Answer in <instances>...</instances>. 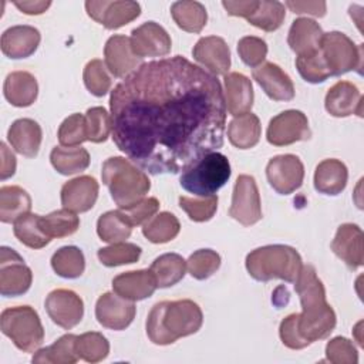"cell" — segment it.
Here are the masks:
<instances>
[{
    "instance_id": "cell-27",
    "label": "cell",
    "mask_w": 364,
    "mask_h": 364,
    "mask_svg": "<svg viewBox=\"0 0 364 364\" xmlns=\"http://www.w3.org/2000/svg\"><path fill=\"white\" fill-rule=\"evenodd\" d=\"M9 144L23 156L34 158L38 154L43 132L41 127L30 118L16 119L7 132Z\"/></svg>"
},
{
    "instance_id": "cell-24",
    "label": "cell",
    "mask_w": 364,
    "mask_h": 364,
    "mask_svg": "<svg viewBox=\"0 0 364 364\" xmlns=\"http://www.w3.org/2000/svg\"><path fill=\"white\" fill-rule=\"evenodd\" d=\"M40 31L31 26H13L1 34L0 47L6 57L13 60L33 55L40 44Z\"/></svg>"
},
{
    "instance_id": "cell-29",
    "label": "cell",
    "mask_w": 364,
    "mask_h": 364,
    "mask_svg": "<svg viewBox=\"0 0 364 364\" xmlns=\"http://www.w3.org/2000/svg\"><path fill=\"white\" fill-rule=\"evenodd\" d=\"M347 166L338 159H324L314 171V188L323 195L336 196L341 193L347 185Z\"/></svg>"
},
{
    "instance_id": "cell-18",
    "label": "cell",
    "mask_w": 364,
    "mask_h": 364,
    "mask_svg": "<svg viewBox=\"0 0 364 364\" xmlns=\"http://www.w3.org/2000/svg\"><path fill=\"white\" fill-rule=\"evenodd\" d=\"M193 58L212 75H226L230 67V51L222 37L208 36L198 40L192 50Z\"/></svg>"
},
{
    "instance_id": "cell-14",
    "label": "cell",
    "mask_w": 364,
    "mask_h": 364,
    "mask_svg": "<svg viewBox=\"0 0 364 364\" xmlns=\"http://www.w3.org/2000/svg\"><path fill=\"white\" fill-rule=\"evenodd\" d=\"M46 310L57 326L70 330L75 327L84 314V303L81 297L68 289H55L46 299Z\"/></svg>"
},
{
    "instance_id": "cell-32",
    "label": "cell",
    "mask_w": 364,
    "mask_h": 364,
    "mask_svg": "<svg viewBox=\"0 0 364 364\" xmlns=\"http://www.w3.org/2000/svg\"><path fill=\"white\" fill-rule=\"evenodd\" d=\"M149 270L155 276L156 286L159 289H166L183 279L186 262L178 253H165L152 262Z\"/></svg>"
},
{
    "instance_id": "cell-55",
    "label": "cell",
    "mask_w": 364,
    "mask_h": 364,
    "mask_svg": "<svg viewBox=\"0 0 364 364\" xmlns=\"http://www.w3.org/2000/svg\"><path fill=\"white\" fill-rule=\"evenodd\" d=\"M286 6L296 14H311L323 17L326 14V1H286Z\"/></svg>"
},
{
    "instance_id": "cell-42",
    "label": "cell",
    "mask_w": 364,
    "mask_h": 364,
    "mask_svg": "<svg viewBox=\"0 0 364 364\" xmlns=\"http://www.w3.org/2000/svg\"><path fill=\"white\" fill-rule=\"evenodd\" d=\"M75 348L81 360L87 363H100L108 355L109 343L101 333L88 331L77 336Z\"/></svg>"
},
{
    "instance_id": "cell-5",
    "label": "cell",
    "mask_w": 364,
    "mask_h": 364,
    "mask_svg": "<svg viewBox=\"0 0 364 364\" xmlns=\"http://www.w3.org/2000/svg\"><path fill=\"white\" fill-rule=\"evenodd\" d=\"M301 266L299 252L286 245L262 246L246 256V269L249 274L259 282L280 279L287 283H294Z\"/></svg>"
},
{
    "instance_id": "cell-48",
    "label": "cell",
    "mask_w": 364,
    "mask_h": 364,
    "mask_svg": "<svg viewBox=\"0 0 364 364\" xmlns=\"http://www.w3.org/2000/svg\"><path fill=\"white\" fill-rule=\"evenodd\" d=\"M296 68L301 78L311 84L324 82L330 75L327 65L323 60L320 50L311 55H303L296 58Z\"/></svg>"
},
{
    "instance_id": "cell-46",
    "label": "cell",
    "mask_w": 364,
    "mask_h": 364,
    "mask_svg": "<svg viewBox=\"0 0 364 364\" xmlns=\"http://www.w3.org/2000/svg\"><path fill=\"white\" fill-rule=\"evenodd\" d=\"M107 65L101 60L95 58L87 63L82 78L87 90L95 95V97H102L105 95L109 88H111V78L107 73Z\"/></svg>"
},
{
    "instance_id": "cell-13",
    "label": "cell",
    "mask_w": 364,
    "mask_h": 364,
    "mask_svg": "<svg viewBox=\"0 0 364 364\" xmlns=\"http://www.w3.org/2000/svg\"><path fill=\"white\" fill-rule=\"evenodd\" d=\"M87 14L104 26L108 30H117L131 21H134L141 14V6L136 1H85Z\"/></svg>"
},
{
    "instance_id": "cell-21",
    "label": "cell",
    "mask_w": 364,
    "mask_h": 364,
    "mask_svg": "<svg viewBox=\"0 0 364 364\" xmlns=\"http://www.w3.org/2000/svg\"><path fill=\"white\" fill-rule=\"evenodd\" d=\"M324 107L333 117H363V95L353 82L338 81L327 91Z\"/></svg>"
},
{
    "instance_id": "cell-17",
    "label": "cell",
    "mask_w": 364,
    "mask_h": 364,
    "mask_svg": "<svg viewBox=\"0 0 364 364\" xmlns=\"http://www.w3.org/2000/svg\"><path fill=\"white\" fill-rule=\"evenodd\" d=\"M104 58L108 71L117 78L128 77L141 65V58L134 54L129 37L122 34H115L107 40Z\"/></svg>"
},
{
    "instance_id": "cell-51",
    "label": "cell",
    "mask_w": 364,
    "mask_h": 364,
    "mask_svg": "<svg viewBox=\"0 0 364 364\" xmlns=\"http://www.w3.org/2000/svg\"><path fill=\"white\" fill-rule=\"evenodd\" d=\"M326 357L334 364H355L358 353L354 344L346 337H334L326 346Z\"/></svg>"
},
{
    "instance_id": "cell-28",
    "label": "cell",
    "mask_w": 364,
    "mask_h": 364,
    "mask_svg": "<svg viewBox=\"0 0 364 364\" xmlns=\"http://www.w3.org/2000/svg\"><path fill=\"white\" fill-rule=\"evenodd\" d=\"M6 100L14 107H30L38 94V84L33 74L27 71L10 73L3 85Z\"/></svg>"
},
{
    "instance_id": "cell-50",
    "label": "cell",
    "mask_w": 364,
    "mask_h": 364,
    "mask_svg": "<svg viewBox=\"0 0 364 364\" xmlns=\"http://www.w3.org/2000/svg\"><path fill=\"white\" fill-rule=\"evenodd\" d=\"M237 53L240 60L252 67L256 68L260 64H263L266 55H267V46L266 43L255 36H246L242 37L237 43Z\"/></svg>"
},
{
    "instance_id": "cell-57",
    "label": "cell",
    "mask_w": 364,
    "mask_h": 364,
    "mask_svg": "<svg viewBox=\"0 0 364 364\" xmlns=\"http://www.w3.org/2000/svg\"><path fill=\"white\" fill-rule=\"evenodd\" d=\"M14 6L23 11L24 14H30V16H34V14H43L50 6H51V1H44V0H27V1H14Z\"/></svg>"
},
{
    "instance_id": "cell-22",
    "label": "cell",
    "mask_w": 364,
    "mask_h": 364,
    "mask_svg": "<svg viewBox=\"0 0 364 364\" xmlns=\"http://www.w3.org/2000/svg\"><path fill=\"white\" fill-rule=\"evenodd\" d=\"M363 230L353 223H344L337 229L331 242V250L350 269H358L364 262L363 250Z\"/></svg>"
},
{
    "instance_id": "cell-40",
    "label": "cell",
    "mask_w": 364,
    "mask_h": 364,
    "mask_svg": "<svg viewBox=\"0 0 364 364\" xmlns=\"http://www.w3.org/2000/svg\"><path fill=\"white\" fill-rule=\"evenodd\" d=\"M40 223L44 233L50 239L65 237L77 232V229L80 228V218L77 216L75 212L63 208L46 216H41Z\"/></svg>"
},
{
    "instance_id": "cell-26",
    "label": "cell",
    "mask_w": 364,
    "mask_h": 364,
    "mask_svg": "<svg viewBox=\"0 0 364 364\" xmlns=\"http://www.w3.org/2000/svg\"><path fill=\"white\" fill-rule=\"evenodd\" d=\"M323 34L324 33L318 23L307 17H300L291 23L287 43L290 48L297 54V57L311 55L320 50Z\"/></svg>"
},
{
    "instance_id": "cell-8",
    "label": "cell",
    "mask_w": 364,
    "mask_h": 364,
    "mask_svg": "<svg viewBox=\"0 0 364 364\" xmlns=\"http://www.w3.org/2000/svg\"><path fill=\"white\" fill-rule=\"evenodd\" d=\"M320 53L330 75H343L351 70L361 73L363 44H354L344 33H324L320 41Z\"/></svg>"
},
{
    "instance_id": "cell-25",
    "label": "cell",
    "mask_w": 364,
    "mask_h": 364,
    "mask_svg": "<svg viewBox=\"0 0 364 364\" xmlns=\"http://www.w3.org/2000/svg\"><path fill=\"white\" fill-rule=\"evenodd\" d=\"M225 81V104L229 114L233 117L250 112L253 105L252 81L240 73H228Z\"/></svg>"
},
{
    "instance_id": "cell-43",
    "label": "cell",
    "mask_w": 364,
    "mask_h": 364,
    "mask_svg": "<svg viewBox=\"0 0 364 364\" xmlns=\"http://www.w3.org/2000/svg\"><path fill=\"white\" fill-rule=\"evenodd\" d=\"M100 262L107 267H115L121 264H131L138 262L141 256V247L135 243L118 242L111 246L98 249L97 253Z\"/></svg>"
},
{
    "instance_id": "cell-30",
    "label": "cell",
    "mask_w": 364,
    "mask_h": 364,
    "mask_svg": "<svg viewBox=\"0 0 364 364\" xmlns=\"http://www.w3.org/2000/svg\"><path fill=\"white\" fill-rule=\"evenodd\" d=\"M260 134V121L252 112L235 117L228 127V138L230 144L239 149L253 148L259 142Z\"/></svg>"
},
{
    "instance_id": "cell-20",
    "label": "cell",
    "mask_w": 364,
    "mask_h": 364,
    "mask_svg": "<svg viewBox=\"0 0 364 364\" xmlns=\"http://www.w3.org/2000/svg\"><path fill=\"white\" fill-rule=\"evenodd\" d=\"M252 75L270 100L290 101L294 98V84L277 64L263 63L253 68Z\"/></svg>"
},
{
    "instance_id": "cell-53",
    "label": "cell",
    "mask_w": 364,
    "mask_h": 364,
    "mask_svg": "<svg viewBox=\"0 0 364 364\" xmlns=\"http://www.w3.org/2000/svg\"><path fill=\"white\" fill-rule=\"evenodd\" d=\"M279 334H280L282 343L291 350H301L309 346L299 334L297 314H290L286 318H283L279 327Z\"/></svg>"
},
{
    "instance_id": "cell-45",
    "label": "cell",
    "mask_w": 364,
    "mask_h": 364,
    "mask_svg": "<svg viewBox=\"0 0 364 364\" xmlns=\"http://www.w3.org/2000/svg\"><path fill=\"white\" fill-rule=\"evenodd\" d=\"M179 206L181 209L189 216L193 222H208L213 218L218 209V196H196V198H188L181 196L179 198Z\"/></svg>"
},
{
    "instance_id": "cell-31",
    "label": "cell",
    "mask_w": 364,
    "mask_h": 364,
    "mask_svg": "<svg viewBox=\"0 0 364 364\" xmlns=\"http://www.w3.org/2000/svg\"><path fill=\"white\" fill-rule=\"evenodd\" d=\"M31 198L20 186L0 188V220L3 223H14L18 218L30 213Z\"/></svg>"
},
{
    "instance_id": "cell-7",
    "label": "cell",
    "mask_w": 364,
    "mask_h": 364,
    "mask_svg": "<svg viewBox=\"0 0 364 364\" xmlns=\"http://www.w3.org/2000/svg\"><path fill=\"white\" fill-rule=\"evenodd\" d=\"M0 328L24 353H36L44 341V328L38 313L30 306L4 309L0 316Z\"/></svg>"
},
{
    "instance_id": "cell-16",
    "label": "cell",
    "mask_w": 364,
    "mask_h": 364,
    "mask_svg": "<svg viewBox=\"0 0 364 364\" xmlns=\"http://www.w3.org/2000/svg\"><path fill=\"white\" fill-rule=\"evenodd\" d=\"M136 313L134 301L122 299L117 293H104L95 304V317L98 323L109 330H125Z\"/></svg>"
},
{
    "instance_id": "cell-44",
    "label": "cell",
    "mask_w": 364,
    "mask_h": 364,
    "mask_svg": "<svg viewBox=\"0 0 364 364\" xmlns=\"http://www.w3.org/2000/svg\"><path fill=\"white\" fill-rule=\"evenodd\" d=\"M220 266V256L212 249H199L193 252L188 262L186 269L189 274L196 280H205L210 277Z\"/></svg>"
},
{
    "instance_id": "cell-34",
    "label": "cell",
    "mask_w": 364,
    "mask_h": 364,
    "mask_svg": "<svg viewBox=\"0 0 364 364\" xmlns=\"http://www.w3.org/2000/svg\"><path fill=\"white\" fill-rule=\"evenodd\" d=\"M171 14L178 27L188 33H200L208 21L206 9L199 1H175L171 6Z\"/></svg>"
},
{
    "instance_id": "cell-2",
    "label": "cell",
    "mask_w": 364,
    "mask_h": 364,
    "mask_svg": "<svg viewBox=\"0 0 364 364\" xmlns=\"http://www.w3.org/2000/svg\"><path fill=\"white\" fill-rule=\"evenodd\" d=\"M301 313L297 314V330L300 337L310 346L330 336L336 327V313L326 301V290L311 264L301 266L294 282Z\"/></svg>"
},
{
    "instance_id": "cell-12",
    "label": "cell",
    "mask_w": 364,
    "mask_h": 364,
    "mask_svg": "<svg viewBox=\"0 0 364 364\" xmlns=\"http://www.w3.org/2000/svg\"><path fill=\"white\" fill-rule=\"evenodd\" d=\"M266 176L270 186L277 193L290 195L301 186L304 179V166L296 155H277L267 162Z\"/></svg>"
},
{
    "instance_id": "cell-49",
    "label": "cell",
    "mask_w": 364,
    "mask_h": 364,
    "mask_svg": "<svg viewBox=\"0 0 364 364\" xmlns=\"http://www.w3.org/2000/svg\"><path fill=\"white\" fill-rule=\"evenodd\" d=\"M58 141L61 146H80L87 141L85 115L73 114L67 117L58 128Z\"/></svg>"
},
{
    "instance_id": "cell-47",
    "label": "cell",
    "mask_w": 364,
    "mask_h": 364,
    "mask_svg": "<svg viewBox=\"0 0 364 364\" xmlns=\"http://www.w3.org/2000/svg\"><path fill=\"white\" fill-rule=\"evenodd\" d=\"M87 141L100 144L107 141L111 132V115L102 107L88 108L85 112Z\"/></svg>"
},
{
    "instance_id": "cell-52",
    "label": "cell",
    "mask_w": 364,
    "mask_h": 364,
    "mask_svg": "<svg viewBox=\"0 0 364 364\" xmlns=\"http://www.w3.org/2000/svg\"><path fill=\"white\" fill-rule=\"evenodd\" d=\"M159 209V200L156 198H144L135 205L121 209L132 226H138L149 220Z\"/></svg>"
},
{
    "instance_id": "cell-11",
    "label": "cell",
    "mask_w": 364,
    "mask_h": 364,
    "mask_svg": "<svg viewBox=\"0 0 364 364\" xmlns=\"http://www.w3.org/2000/svg\"><path fill=\"white\" fill-rule=\"evenodd\" d=\"M310 134L307 117L301 111L287 109L270 119L266 138L274 146H286L309 139Z\"/></svg>"
},
{
    "instance_id": "cell-37",
    "label": "cell",
    "mask_w": 364,
    "mask_h": 364,
    "mask_svg": "<svg viewBox=\"0 0 364 364\" xmlns=\"http://www.w3.org/2000/svg\"><path fill=\"white\" fill-rule=\"evenodd\" d=\"M181 223L173 213L161 212L154 215L142 226V235L152 243H166L179 233Z\"/></svg>"
},
{
    "instance_id": "cell-15",
    "label": "cell",
    "mask_w": 364,
    "mask_h": 364,
    "mask_svg": "<svg viewBox=\"0 0 364 364\" xmlns=\"http://www.w3.org/2000/svg\"><path fill=\"white\" fill-rule=\"evenodd\" d=\"M131 47L138 58L169 54L172 41L166 30L155 21H146L131 33Z\"/></svg>"
},
{
    "instance_id": "cell-41",
    "label": "cell",
    "mask_w": 364,
    "mask_h": 364,
    "mask_svg": "<svg viewBox=\"0 0 364 364\" xmlns=\"http://www.w3.org/2000/svg\"><path fill=\"white\" fill-rule=\"evenodd\" d=\"M284 17H286V10L283 3L276 0L273 1L262 0L259 1L256 11L246 20L257 28H262L264 31H274L283 24Z\"/></svg>"
},
{
    "instance_id": "cell-56",
    "label": "cell",
    "mask_w": 364,
    "mask_h": 364,
    "mask_svg": "<svg viewBox=\"0 0 364 364\" xmlns=\"http://www.w3.org/2000/svg\"><path fill=\"white\" fill-rule=\"evenodd\" d=\"M0 151H1V159H0V179L4 181L10 176L14 175L16 172V156L13 155L11 151H9L7 145L4 142L0 144Z\"/></svg>"
},
{
    "instance_id": "cell-19",
    "label": "cell",
    "mask_w": 364,
    "mask_h": 364,
    "mask_svg": "<svg viewBox=\"0 0 364 364\" xmlns=\"http://www.w3.org/2000/svg\"><path fill=\"white\" fill-rule=\"evenodd\" d=\"M98 182L88 175H82L65 182L61 188L63 208L75 213L90 210L98 198Z\"/></svg>"
},
{
    "instance_id": "cell-54",
    "label": "cell",
    "mask_w": 364,
    "mask_h": 364,
    "mask_svg": "<svg viewBox=\"0 0 364 364\" xmlns=\"http://www.w3.org/2000/svg\"><path fill=\"white\" fill-rule=\"evenodd\" d=\"M222 6L225 7L226 13L229 16L236 17H245L249 18L257 9L259 1L257 0H239V1H222Z\"/></svg>"
},
{
    "instance_id": "cell-3",
    "label": "cell",
    "mask_w": 364,
    "mask_h": 364,
    "mask_svg": "<svg viewBox=\"0 0 364 364\" xmlns=\"http://www.w3.org/2000/svg\"><path fill=\"white\" fill-rule=\"evenodd\" d=\"M203 323L200 307L192 300L156 303L146 318V336L158 346H168L181 337L195 334Z\"/></svg>"
},
{
    "instance_id": "cell-35",
    "label": "cell",
    "mask_w": 364,
    "mask_h": 364,
    "mask_svg": "<svg viewBox=\"0 0 364 364\" xmlns=\"http://www.w3.org/2000/svg\"><path fill=\"white\" fill-rule=\"evenodd\" d=\"M77 336L75 334H64L57 341L46 348H40L33 355V363L41 364H74L80 360L75 348Z\"/></svg>"
},
{
    "instance_id": "cell-38",
    "label": "cell",
    "mask_w": 364,
    "mask_h": 364,
    "mask_svg": "<svg viewBox=\"0 0 364 364\" xmlns=\"http://www.w3.org/2000/svg\"><path fill=\"white\" fill-rule=\"evenodd\" d=\"M40 218V215L27 213L14 222V236L27 247L41 249L51 242V239L44 233L41 228Z\"/></svg>"
},
{
    "instance_id": "cell-9",
    "label": "cell",
    "mask_w": 364,
    "mask_h": 364,
    "mask_svg": "<svg viewBox=\"0 0 364 364\" xmlns=\"http://www.w3.org/2000/svg\"><path fill=\"white\" fill-rule=\"evenodd\" d=\"M33 282L31 269L23 257L7 246L0 247V294L17 297L24 294Z\"/></svg>"
},
{
    "instance_id": "cell-39",
    "label": "cell",
    "mask_w": 364,
    "mask_h": 364,
    "mask_svg": "<svg viewBox=\"0 0 364 364\" xmlns=\"http://www.w3.org/2000/svg\"><path fill=\"white\" fill-rule=\"evenodd\" d=\"M53 270L64 279H77L84 273V253L77 246H64L51 257Z\"/></svg>"
},
{
    "instance_id": "cell-33",
    "label": "cell",
    "mask_w": 364,
    "mask_h": 364,
    "mask_svg": "<svg viewBox=\"0 0 364 364\" xmlns=\"http://www.w3.org/2000/svg\"><path fill=\"white\" fill-rule=\"evenodd\" d=\"M50 161L58 173L74 175L88 168L90 154L82 146H54Z\"/></svg>"
},
{
    "instance_id": "cell-6",
    "label": "cell",
    "mask_w": 364,
    "mask_h": 364,
    "mask_svg": "<svg viewBox=\"0 0 364 364\" xmlns=\"http://www.w3.org/2000/svg\"><path fill=\"white\" fill-rule=\"evenodd\" d=\"M229 159L220 152H209L182 171L181 186L195 196L215 195L230 178Z\"/></svg>"
},
{
    "instance_id": "cell-36",
    "label": "cell",
    "mask_w": 364,
    "mask_h": 364,
    "mask_svg": "<svg viewBox=\"0 0 364 364\" xmlns=\"http://www.w3.org/2000/svg\"><path fill=\"white\" fill-rule=\"evenodd\" d=\"M132 228L134 226L121 209L102 213L97 222V233L100 239L111 245L127 240L131 236Z\"/></svg>"
},
{
    "instance_id": "cell-10",
    "label": "cell",
    "mask_w": 364,
    "mask_h": 364,
    "mask_svg": "<svg viewBox=\"0 0 364 364\" xmlns=\"http://www.w3.org/2000/svg\"><path fill=\"white\" fill-rule=\"evenodd\" d=\"M229 215L243 226H252L262 219V203L253 176H237L233 188Z\"/></svg>"
},
{
    "instance_id": "cell-1",
    "label": "cell",
    "mask_w": 364,
    "mask_h": 364,
    "mask_svg": "<svg viewBox=\"0 0 364 364\" xmlns=\"http://www.w3.org/2000/svg\"><path fill=\"white\" fill-rule=\"evenodd\" d=\"M112 139L149 173H178L223 146L220 81L182 55L141 64L111 91Z\"/></svg>"
},
{
    "instance_id": "cell-4",
    "label": "cell",
    "mask_w": 364,
    "mask_h": 364,
    "mask_svg": "<svg viewBox=\"0 0 364 364\" xmlns=\"http://www.w3.org/2000/svg\"><path fill=\"white\" fill-rule=\"evenodd\" d=\"M101 178L109 189L112 200L119 209L129 208L145 198L151 189V182L131 159L111 156L102 164Z\"/></svg>"
},
{
    "instance_id": "cell-23",
    "label": "cell",
    "mask_w": 364,
    "mask_h": 364,
    "mask_svg": "<svg viewBox=\"0 0 364 364\" xmlns=\"http://www.w3.org/2000/svg\"><path fill=\"white\" fill-rule=\"evenodd\" d=\"M156 287L155 276L149 269L125 272L112 279L114 293L129 301H138L151 297Z\"/></svg>"
}]
</instances>
